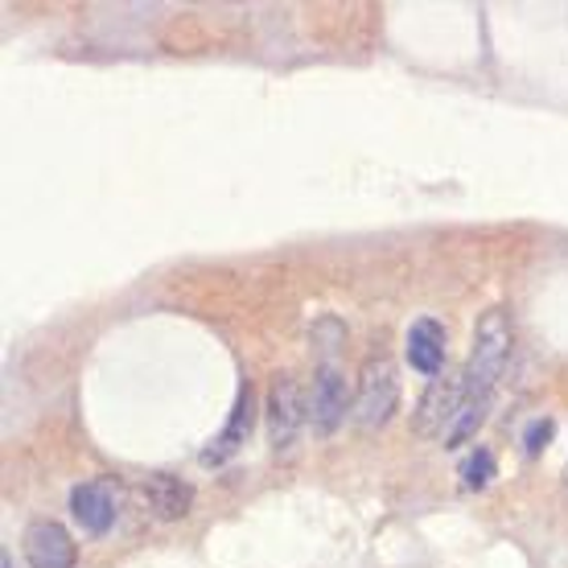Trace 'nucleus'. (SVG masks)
<instances>
[{
    "label": "nucleus",
    "mask_w": 568,
    "mask_h": 568,
    "mask_svg": "<svg viewBox=\"0 0 568 568\" xmlns=\"http://www.w3.org/2000/svg\"><path fill=\"white\" fill-rule=\"evenodd\" d=\"M506 354H511V321H506L503 309H487L478 321L470 363H466V395L470 400H487L494 379L503 375Z\"/></svg>",
    "instance_id": "f257e3e1"
},
{
    "label": "nucleus",
    "mask_w": 568,
    "mask_h": 568,
    "mask_svg": "<svg viewBox=\"0 0 568 568\" xmlns=\"http://www.w3.org/2000/svg\"><path fill=\"white\" fill-rule=\"evenodd\" d=\"M395 400H400V375H395V363L387 359H375L367 363L363 383H359V400H354V416L359 425H387L395 412Z\"/></svg>",
    "instance_id": "f03ea898"
},
{
    "label": "nucleus",
    "mask_w": 568,
    "mask_h": 568,
    "mask_svg": "<svg viewBox=\"0 0 568 568\" xmlns=\"http://www.w3.org/2000/svg\"><path fill=\"white\" fill-rule=\"evenodd\" d=\"M301 420H305L301 383L293 375H281L269 392V441H272V449H288L293 437L301 433Z\"/></svg>",
    "instance_id": "7ed1b4c3"
},
{
    "label": "nucleus",
    "mask_w": 568,
    "mask_h": 568,
    "mask_svg": "<svg viewBox=\"0 0 568 568\" xmlns=\"http://www.w3.org/2000/svg\"><path fill=\"white\" fill-rule=\"evenodd\" d=\"M466 375H441L428 383L425 400H420V412H416V428L433 437L441 433V425H454V416L466 408Z\"/></svg>",
    "instance_id": "20e7f679"
},
{
    "label": "nucleus",
    "mask_w": 568,
    "mask_h": 568,
    "mask_svg": "<svg viewBox=\"0 0 568 568\" xmlns=\"http://www.w3.org/2000/svg\"><path fill=\"white\" fill-rule=\"evenodd\" d=\"M25 560H30V568H70L75 565V539L63 523H33L25 532Z\"/></svg>",
    "instance_id": "39448f33"
},
{
    "label": "nucleus",
    "mask_w": 568,
    "mask_h": 568,
    "mask_svg": "<svg viewBox=\"0 0 568 568\" xmlns=\"http://www.w3.org/2000/svg\"><path fill=\"white\" fill-rule=\"evenodd\" d=\"M350 408V387L342 371L334 367H321L314 379V395H309V420L317 425V433H334L338 420L347 416Z\"/></svg>",
    "instance_id": "423d86ee"
},
{
    "label": "nucleus",
    "mask_w": 568,
    "mask_h": 568,
    "mask_svg": "<svg viewBox=\"0 0 568 568\" xmlns=\"http://www.w3.org/2000/svg\"><path fill=\"white\" fill-rule=\"evenodd\" d=\"M70 515L79 520V527L99 536L116 523V494L103 482H83V487L70 490Z\"/></svg>",
    "instance_id": "0eeeda50"
},
{
    "label": "nucleus",
    "mask_w": 568,
    "mask_h": 568,
    "mask_svg": "<svg viewBox=\"0 0 568 568\" xmlns=\"http://www.w3.org/2000/svg\"><path fill=\"white\" fill-rule=\"evenodd\" d=\"M408 363L428 379L445 375V330L433 317H420L408 330Z\"/></svg>",
    "instance_id": "6e6552de"
},
{
    "label": "nucleus",
    "mask_w": 568,
    "mask_h": 568,
    "mask_svg": "<svg viewBox=\"0 0 568 568\" xmlns=\"http://www.w3.org/2000/svg\"><path fill=\"white\" fill-rule=\"evenodd\" d=\"M248 425H252V392L243 387V392H239L236 412H231V420H227V428L219 433V445H215V449H206V454H203L206 466H215V461H222L227 454H236L239 441L248 437Z\"/></svg>",
    "instance_id": "1a4fd4ad"
},
{
    "label": "nucleus",
    "mask_w": 568,
    "mask_h": 568,
    "mask_svg": "<svg viewBox=\"0 0 568 568\" xmlns=\"http://www.w3.org/2000/svg\"><path fill=\"white\" fill-rule=\"evenodd\" d=\"M149 499H153V506H157V515H165V520H177V515H186L189 503H194V490L186 487V482H177L174 473H157V478H149Z\"/></svg>",
    "instance_id": "9d476101"
},
{
    "label": "nucleus",
    "mask_w": 568,
    "mask_h": 568,
    "mask_svg": "<svg viewBox=\"0 0 568 568\" xmlns=\"http://www.w3.org/2000/svg\"><path fill=\"white\" fill-rule=\"evenodd\" d=\"M482 416H487V400H466V408L458 412V420L449 425V449H458V445L470 441V433H478L482 425Z\"/></svg>",
    "instance_id": "9b49d317"
},
{
    "label": "nucleus",
    "mask_w": 568,
    "mask_h": 568,
    "mask_svg": "<svg viewBox=\"0 0 568 568\" xmlns=\"http://www.w3.org/2000/svg\"><path fill=\"white\" fill-rule=\"evenodd\" d=\"M490 473H494V458H490L487 449H473V458H466V466H461V478H466V487L473 490L487 487Z\"/></svg>",
    "instance_id": "f8f14e48"
},
{
    "label": "nucleus",
    "mask_w": 568,
    "mask_h": 568,
    "mask_svg": "<svg viewBox=\"0 0 568 568\" xmlns=\"http://www.w3.org/2000/svg\"><path fill=\"white\" fill-rule=\"evenodd\" d=\"M548 437H553V420H536L527 428V454H539L548 445Z\"/></svg>",
    "instance_id": "ddd939ff"
},
{
    "label": "nucleus",
    "mask_w": 568,
    "mask_h": 568,
    "mask_svg": "<svg viewBox=\"0 0 568 568\" xmlns=\"http://www.w3.org/2000/svg\"><path fill=\"white\" fill-rule=\"evenodd\" d=\"M0 568H13V556H9V553L0 556Z\"/></svg>",
    "instance_id": "4468645a"
}]
</instances>
